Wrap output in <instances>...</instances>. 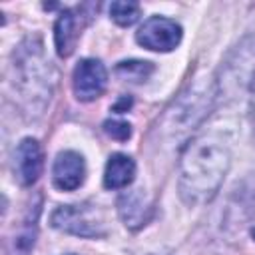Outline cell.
<instances>
[{"instance_id": "cell-1", "label": "cell", "mask_w": 255, "mask_h": 255, "mask_svg": "<svg viewBox=\"0 0 255 255\" xmlns=\"http://www.w3.org/2000/svg\"><path fill=\"white\" fill-rule=\"evenodd\" d=\"M231 165L229 143L217 133H201L185 143L179 159V195L197 207L211 201Z\"/></svg>"}, {"instance_id": "cell-2", "label": "cell", "mask_w": 255, "mask_h": 255, "mask_svg": "<svg viewBox=\"0 0 255 255\" xmlns=\"http://www.w3.org/2000/svg\"><path fill=\"white\" fill-rule=\"evenodd\" d=\"M217 80L213 74H199L171 102L157 124L159 135L169 145H181L189 133L207 118L215 104Z\"/></svg>"}, {"instance_id": "cell-3", "label": "cell", "mask_w": 255, "mask_h": 255, "mask_svg": "<svg viewBox=\"0 0 255 255\" xmlns=\"http://www.w3.org/2000/svg\"><path fill=\"white\" fill-rule=\"evenodd\" d=\"M14 90L20 96V104L30 116H42L50 104L54 90V70L44 56L42 42L38 38L24 40L12 62Z\"/></svg>"}, {"instance_id": "cell-4", "label": "cell", "mask_w": 255, "mask_h": 255, "mask_svg": "<svg viewBox=\"0 0 255 255\" xmlns=\"http://www.w3.org/2000/svg\"><path fill=\"white\" fill-rule=\"evenodd\" d=\"M50 225L58 231L78 237H104L106 219L104 211L94 203L60 205L50 215Z\"/></svg>"}, {"instance_id": "cell-5", "label": "cell", "mask_w": 255, "mask_h": 255, "mask_svg": "<svg viewBox=\"0 0 255 255\" xmlns=\"http://www.w3.org/2000/svg\"><path fill=\"white\" fill-rule=\"evenodd\" d=\"M181 26L165 16H149L135 32V42L151 52H171L181 42Z\"/></svg>"}, {"instance_id": "cell-6", "label": "cell", "mask_w": 255, "mask_h": 255, "mask_svg": "<svg viewBox=\"0 0 255 255\" xmlns=\"http://www.w3.org/2000/svg\"><path fill=\"white\" fill-rule=\"evenodd\" d=\"M108 86V70L96 58H84L76 64L72 74V90L80 102L98 100Z\"/></svg>"}, {"instance_id": "cell-7", "label": "cell", "mask_w": 255, "mask_h": 255, "mask_svg": "<svg viewBox=\"0 0 255 255\" xmlns=\"http://www.w3.org/2000/svg\"><path fill=\"white\" fill-rule=\"evenodd\" d=\"M44 167V153L36 137H24L14 151V173L20 185L28 187L38 181Z\"/></svg>"}, {"instance_id": "cell-8", "label": "cell", "mask_w": 255, "mask_h": 255, "mask_svg": "<svg viewBox=\"0 0 255 255\" xmlns=\"http://www.w3.org/2000/svg\"><path fill=\"white\" fill-rule=\"evenodd\" d=\"M86 163L78 151H60L52 165V181L62 191H74L84 183Z\"/></svg>"}, {"instance_id": "cell-9", "label": "cell", "mask_w": 255, "mask_h": 255, "mask_svg": "<svg viewBox=\"0 0 255 255\" xmlns=\"http://www.w3.org/2000/svg\"><path fill=\"white\" fill-rule=\"evenodd\" d=\"M118 213L128 229H139L151 215V203L143 189H129L118 197Z\"/></svg>"}, {"instance_id": "cell-10", "label": "cell", "mask_w": 255, "mask_h": 255, "mask_svg": "<svg viewBox=\"0 0 255 255\" xmlns=\"http://www.w3.org/2000/svg\"><path fill=\"white\" fill-rule=\"evenodd\" d=\"M80 38V16H76L74 10L66 8L60 12L56 24H54V46H56V54L60 58H68L74 48L76 42Z\"/></svg>"}, {"instance_id": "cell-11", "label": "cell", "mask_w": 255, "mask_h": 255, "mask_svg": "<svg viewBox=\"0 0 255 255\" xmlns=\"http://www.w3.org/2000/svg\"><path fill=\"white\" fill-rule=\"evenodd\" d=\"M40 207H42V199L38 197L36 203L28 209L26 219L22 221L20 229L16 231V235L10 241V249L8 255H30L38 237V217H40Z\"/></svg>"}, {"instance_id": "cell-12", "label": "cell", "mask_w": 255, "mask_h": 255, "mask_svg": "<svg viewBox=\"0 0 255 255\" xmlns=\"http://www.w3.org/2000/svg\"><path fill=\"white\" fill-rule=\"evenodd\" d=\"M135 177V161L126 153H112L104 169L106 189H126Z\"/></svg>"}, {"instance_id": "cell-13", "label": "cell", "mask_w": 255, "mask_h": 255, "mask_svg": "<svg viewBox=\"0 0 255 255\" xmlns=\"http://www.w3.org/2000/svg\"><path fill=\"white\" fill-rule=\"evenodd\" d=\"M139 4L137 2H131V0H116L110 4V18L122 26V28H128L131 24H135L139 20Z\"/></svg>"}, {"instance_id": "cell-14", "label": "cell", "mask_w": 255, "mask_h": 255, "mask_svg": "<svg viewBox=\"0 0 255 255\" xmlns=\"http://www.w3.org/2000/svg\"><path fill=\"white\" fill-rule=\"evenodd\" d=\"M153 72V64L145 60H124L116 66V74L126 82H141Z\"/></svg>"}, {"instance_id": "cell-15", "label": "cell", "mask_w": 255, "mask_h": 255, "mask_svg": "<svg viewBox=\"0 0 255 255\" xmlns=\"http://www.w3.org/2000/svg\"><path fill=\"white\" fill-rule=\"evenodd\" d=\"M104 131L118 141H128L131 137V126L122 120H106L104 122Z\"/></svg>"}, {"instance_id": "cell-16", "label": "cell", "mask_w": 255, "mask_h": 255, "mask_svg": "<svg viewBox=\"0 0 255 255\" xmlns=\"http://www.w3.org/2000/svg\"><path fill=\"white\" fill-rule=\"evenodd\" d=\"M131 106H133L131 96H122V98L112 106V112H116V114H124V112H128Z\"/></svg>"}, {"instance_id": "cell-17", "label": "cell", "mask_w": 255, "mask_h": 255, "mask_svg": "<svg viewBox=\"0 0 255 255\" xmlns=\"http://www.w3.org/2000/svg\"><path fill=\"white\" fill-rule=\"evenodd\" d=\"M253 126H255V82H253Z\"/></svg>"}, {"instance_id": "cell-18", "label": "cell", "mask_w": 255, "mask_h": 255, "mask_svg": "<svg viewBox=\"0 0 255 255\" xmlns=\"http://www.w3.org/2000/svg\"><path fill=\"white\" fill-rule=\"evenodd\" d=\"M251 235H253V237H255V227H253V229H251Z\"/></svg>"}]
</instances>
